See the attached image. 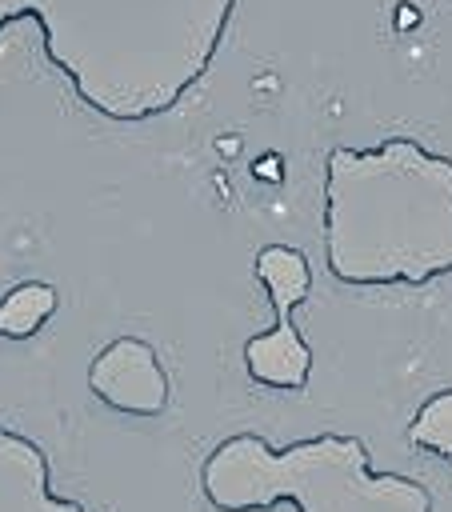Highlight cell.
Listing matches in <instances>:
<instances>
[{
  "instance_id": "6da1fadb",
  "label": "cell",
  "mask_w": 452,
  "mask_h": 512,
  "mask_svg": "<svg viewBox=\"0 0 452 512\" xmlns=\"http://www.w3.org/2000/svg\"><path fill=\"white\" fill-rule=\"evenodd\" d=\"M240 0H0V32L32 20L72 96L112 124H148L204 84Z\"/></svg>"
},
{
  "instance_id": "7a4b0ae2",
  "label": "cell",
  "mask_w": 452,
  "mask_h": 512,
  "mask_svg": "<svg viewBox=\"0 0 452 512\" xmlns=\"http://www.w3.org/2000/svg\"><path fill=\"white\" fill-rule=\"evenodd\" d=\"M324 264L348 288H424L452 276V156L416 136L332 148Z\"/></svg>"
},
{
  "instance_id": "3957f363",
  "label": "cell",
  "mask_w": 452,
  "mask_h": 512,
  "mask_svg": "<svg viewBox=\"0 0 452 512\" xmlns=\"http://www.w3.org/2000/svg\"><path fill=\"white\" fill-rule=\"evenodd\" d=\"M200 496L216 512H436L432 492L400 472L372 468L368 444L344 432H316L268 444L256 432L224 436L200 464Z\"/></svg>"
},
{
  "instance_id": "277c9868",
  "label": "cell",
  "mask_w": 452,
  "mask_h": 512,
  "mask_svg": "<svg viewBox=\"0 0 452 512\" xmlns=\"http://www.w3.org/2000/svg\"><path fill=\"white\" fill-rule=\"evenodd\" d=\"M256 280L272 300V328L244 340V368L256 384L296 392L312 376V344L296 328L292 312L312 292V268L308 256L292 244H264L256 252Z\"/></svg>"
},
{
  "instance_id": "5b68a950",
  "label": "cell",
  "mask_w": 452,
  "mask_h": 512,
  "mask_svg": "<svg viewBox=\"0 0 452 512\" xmlns=\"http://www.w3.org/2000/svg\"><path fill=\"white\" fill-rule=\"evenodd\" d=\"M88 392L120 416H160L172 400V380L156 348L140 336H116L88 360Z\"/></svg>"
},
{
  "instance_id": "8992f818",
  "label": "cell",
  "mask_w": 452,
  "mask_h": 512,
  "mask_svg": "<svg viewBox=\"0 0 452 512\" xmlns=\"http://www.w3.org/2000/svg\"><path fill=\"white\" fill-rule=\"evenodd\" d=\"M0 512H88V508L52 488V460L32 436L16 428H0Z\"/></svg>"
},
{
  "instance_id": "52a82bcc",
  "label": "cell",
  "mask_w": 452,
  "mask_h": 512,
  "mask_svg": "<svg viewBox=\"0 0 452 512\" xmlns=\"http://www.w3.org/2000/svg\"><path fill=\"white\" fill-rule=\"evenodd\" d=\"M56 304H60V296L44 280H24V284L8 288L0 296V336L4 340H28V336H36L48 324V316L56 312Z\"/></svg>"
},
{
  "instance_id": "ba28073f",
  "label": "cell",
  "mask_w": 452,
  "mask_h": 512,
  "mask_svg": "<svg viewBox=\"0 0 452 512\" xmlns=\"http://www.w3.org/2000/svg\"><path fill=\"white\" fill-rule=\"evenodd\" d=\"M408 440L432 456L452 460V388L428 396L408 424Z\"/></svg>"
}]
</instances>
